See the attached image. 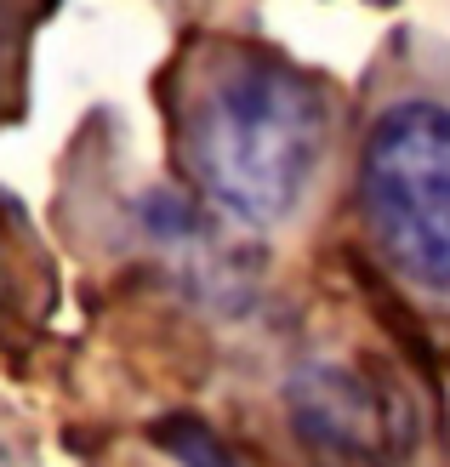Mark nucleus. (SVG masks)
I'll use <instances>...</instances> for the list:
<instances>
[{
  "instance_id": "1",
  "label": "nucleus",
  "mask_w": 450,
  "mask_h": 467,
  "mask_svg": "<svg viewBox=\"0 0 450 467\" xmlns=\"http://www.w3.org/2000/svg\"><path fill=\"white\" fill-rule=\"evenodd\" d=\"M330 143L325 91L268 57H240L188 109V171L234 223L268 228L297 212Z\"/></svg>"
},
{
  "instance_id": "2",
  "label": "nucleus",
  "mask_w": 450,
  "mask_h": 467,
  "mask_svg": "<svg viewBox=\"0 0 450 467\" xmlns=\"http://www.w3.org/2000/svg\"><path fill=\"white\" fill-rule=\"evenodd\" d=\"M360 189L382 256L450 296V114L439 103L388 109L365 143Z\"/></svg>"
},
{
  "instance_id": "3",
  "label": "nucleus",
  "mask_w": 450,
  "mask_h": 467,
  "mask_svg": "<svg viewBox=\"0 0 450 467\" xmlns=\"http://www.w3.org/2000/svg\"><path fill=\"white\" fill-rule=\"evenodd\" d=\"M286 416L308 467H405L422 428L411 388L371 359H308L286 382Z\"/></svg>"
},
{
  "instance_id": "4",
  "label": "nucleus",
  "mask_w": 450,
  "mask_h": 467,
  "mask_svg": "<svg viewBox=\"0 0 450 467\" xmlns=\"http://www.w3.org/2000/svg\"><path fill=\"white\" fill-rule=\"evenodd\" d=\"M154 439H160V451L177 456L183 467H246V462L217 439V428L194 422V416H172V422H160Z\"/></svg>"
},
{
  "instance_id": "5",
  "label": "nucleus",
  "mask_w": 450,
  "mask_h": 467,
  "mask_svg": "<svg viewBox=\"0 0 450 467\" xmlns=\"http://www.w3.org/2000/svg\"><path fill=\"white\" fill-rule=\"evenodd\" d=\"M0 467H17V456L6 451V439H0Z\"/></svg>"
}]
</instances>
